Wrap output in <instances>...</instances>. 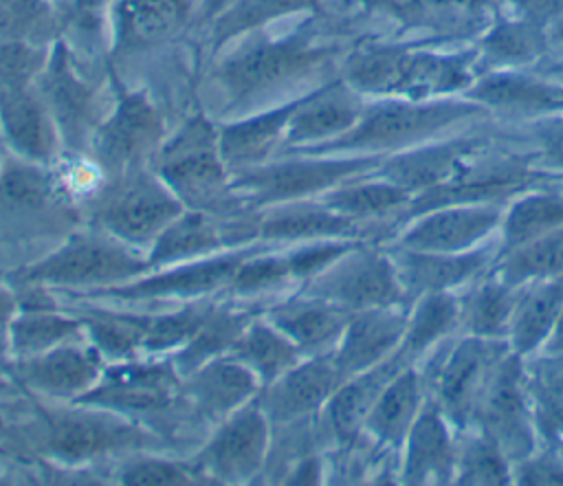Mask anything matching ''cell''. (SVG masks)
Here are the masks:
<instances>
[{"instance_id": "1", "label": "cell", "mask_w": 563, "mask_h": 486, "mask_svg": "<svg viewBox=\"0 0 563 486\" xmlns=\"http://www.w3.org/2000/svg\"><path fill=\"white\" fill-rule=\"evenodd\" d=\"M475 101H418L405 97H385L363 106L350 130L332 141L314 147L297 150V154L341 156V154H389L420 145L453 123L482 114ZM288 154V152H286Z\"/></svg>"}, {"instance_id": "2", "label": "cell", "mask_w": 563, "mask_h": 486, "mask_svg": "<svg viewBox=\"0 0 563 486\" xmlns=\"http://www.w3.org/2000/svg\"><path fill=\"white\" fill-rule=\"evenodd\" d=\"M235 42L233 51L220 59L216 70L231 108L253 106L266 99L273 90H282L306 77L328 57V48L314 44L306 31L271 37L260 29Z\"/></svg>"}, {"instance_id": "3", "label": "cell", "mask_w": 563, "mask_h": 486, "mask_svg": "<svg viewBox=\"0 0 563 486\" xmlns=\"http://www.w3.org/2000/svg\"><path fill=\"white\" fill-rule=\"evenodd\" d=\"M150 167L185 209L220 216L238 205L231 191V172L220 154L218 125L205 114H191L165 139Z\"/></svg>"}, {"instance_id": "4", "label": "cell", "mask_w": 563, "mask_h": 486, "mask_svg": "<svg viewBox=\"0 0 563 486\" xmlns=\"http://www.w3.org/2000/svg\"><path fill=\"white\" fill-rule=\"evenodd\" d=\"M387 156V154H385ZM383 154H279L262 165L231 174V191L238 202L264 209L279 202L319 198L347 180L367 176L385 158Z\"/></svg>"}, {"instance_id": "5", "label": "cell", "mask_w": 563, "mask_h": 486, "mask_svg": "<svg viewBox=\"0 0 563 486\" xmlns=\"http://www.w3.org/2000/svg\"><path fill=\"white\" fill-rule=\"evenodd\" d=\"M147 270L145 253L95 227L92 231L70 235L46 257L22 268L15 279L26 288H42L46 292L84 288V295L125 284Z\"/></svg>"}, {"instance_id": "6", "label": "cell", "mask_w": 563, "mask_h": 486, "mask_svg": "<svg viewBox=\"0 0 563 486\" xmlns=\"http://www.w3.org/2000/svg\"><path fill=\"white\" fill-rule=\"evenodd\" d=\"M185 205L152 167H134L119 174L112 187L97 198L92 220L97 229L145 253Z\"/></svg>"}, {"instance_id": "7", "label": "cell", "mask_w": 563, "mask_h": 486, "mask_svg": "<svg viewBox=\"0 0 563 486\" xmlns=\"http://www.w3.org/2000/svg\"><path fill=\"white\" fill-rule=\"evenodd\" d=\"M299 292L334 303L347 312L402 306L407 295L389 253L354 242L321 273L306 279Z\"/></svg>"}, {"instance_id": "8", "label": "cell", "mask_w": 563, "mask_h": 486, "mask_svg": "<svg viewBox=\"0 0 563 486\" xmlns=\"http://www.w3.org/2000/svg\"><path fill=\"white\" fill-rule=\"evenodd\" d=\"M114 103L97 123L90 139L95 163L112 174H123L156 156L165 141L163 119L145 90H132L114 81Z\"/></svg>"}, {"instance_id": "9", "label": "cell", "mask_w": 563, "mask_h": 486, "mask_svg": "<svg viewBox=\"0 0 563 486\" xmlns=\"http://www.w3.org/2000/svg\"><path fill=\"white\" fill-rule=\"evenodd\" d=\"M44 418L48 427V451L64 462H86L108 453L136 451L154 440L132 416L106 407L66 402L46 409Z\"/></svg>"}, {"instance_id": "10", "label": "cell", "mask_w": 563, "mask_h": 486, "mask_svg": "<svg viewBox=\"0 0 563 486\" xmlns=\"http://www.w3.org/2000/svg\"><path fill=\"white\" fill-rule=\"evenodd\" d=\"M257 246H233L207 257L163 266L139 275L125 284L97 288L84 292L88 299H117V301H196L207 299L218 290H227L240 264L255 253Z\"/></svg>"}, {"instance_id": "11", "label": "cell", "mask_w": 563, "mask_h": 486, "mask_svg": "<svg viewBox=\"0 0 563 486\" xmlns=\"http://www.w3.org/2000/svg\"><path fill=\"white\" fill-rule=\"evenodd\" d=\"M473 427L486 433L515 464L534 453V416L523 356L512 350L497 363L473 416Z\"/></svg>"}, {"instance_id": "12", "label": "cell", "mask_w": 563, "mask_h": 486, "mask_svg": "<svg viewBox=\"0 0 563 486\" xmlns=\"http://www.w3.org/2000/svg\"><path fill=\"white\" fill-rule=\"evenodd\" d=\"M510 352L506 339L462 336L435 365L431 376L433 405L460 429L473 424L477 405L497 363Z\"/></svg>"}, {"instance_id": "13", "label": "cell", "mask_w": 563, "mask_h": 486, "mask_svg": "<svg viewBox=\"0 0 563 486\" xmlns=\"http://www.w3.org/2000/svg\"><path fill=\"white\" fill-rule=\"evenodd\" d=\"M183 387V376L169 358L139 356L106 363L99 380L75 402L106 407L125 416L167 409Z\"/></svg>"}, {"instance_id": "14", "label": "cell", "mask_w": 563, "mask_h": 486, "mask_svg": "<svg viewBox=\"0 0 563 486\" xmlns=\"http://www.w3.org/2000/svg\"><path fill=\"white\" fill-rule=\"evenodd\" d=\"M271 420L257 398L218 422L216 433L196 460V475L216 484H242L255 477L266 460Z\"/></svg>"}, {"instance_id": "15", "label": "cell", "mask_w": 563, "mask_h": 486, "mask_svg": "<svg viewBox=\"0 0 563 486\" xmlns=\"http://www.w3.org/2000/svg\"><path fill=\"white\" fill-rule=\"evenodd\" d=\"M103 367V356L86 336L31 358L9 361L15 383L51 402H75L99 380Z\"/></svg>"}, {"instance_id": "16", "label": "cell", "mask_w": 563, "mask_h": 486, "mask_svg": "<svg viewBox=\"0 0 563 486\" xmlns=\"http://www.w3.org/2000/svg\"><path fill=\"white\" fill-rule=\"evenodd\" d=\"M35 86L53 117L62 145L77 152L90 147L99 123L95 121V90L77 75L70 51L62 40H53Z\"/></svg>"}, {"instance_id": "17", "label": "cell", "mask_w": 563, "mask_h": 486, "mask_svg": "<svg viewBox=\"0 0 563 486\" xmlns=\"http://www.w3.org/2000/svg\"><path fill=\"white\" fill-rule=\"evenodd\" d=\"M343 380L332 352L303 356L273 383L264 385L257 402L271 424H288L321 411Z\"/></svg>"}, {"instance_id": "18", "label": "cell", "mask_w": 563, "mask_h": 486, "mask_svg": "<svg viewBox=\"0 0 563 486\" xmlns=\"http://www.w3.org/2000/svg\"><path fill=\"white\" fill-rule=\"evenodd\" d=\"M363 106V95L352 90L343 79L299 95L288 117L279 154L336 139L354 125Z\"/></svg>"}, {"instance_id": "19", "label": "cell", "mask_w": 563, "mask_h": 486, "mask_svg": "<svg viewBox=\"0 0 563 486\" xmlns=\"http://www.w3.org/2000/svg\"><path fill=\"white\" fill-rule=\"evenodd\" d=\"M504 211L497 202L444 205L424 211L400 238L398 246L413 251L462 253L475 248L501 224Z\"/></svg>"}, {"instance_id": "20", "label": "cell", "mask_w": 563, "mask_h": 486, "mask_svg": "<svg viewBox=\"0 0 563 486\" xmlns=\"http://www.w3.org/2000/svg\"><path fill=\"white\" fill-rule=\"evenodd\" d=\"M0 134L13 156L48 165L59 147V132L35 84L0 86Z\"/></svg>"}, {"instance_id": "21", "label": "cell", "mask_w": 563, "mask_h": 486, "mask_svg": "<svg viewBox=\"0 0 563 486\" xmlns=\"http://www.w3.org/2000/svg\"><path fill=\"white\" fill-rule=\"evenodd\" d=\"M484 145L479 139H451L442 143H420L391 156L376 167V176L402 187L411 196L442 187L468 167V158Z\"/></svg>"}, {"instance_id": "22", "label": "cell", "mask_w": 563, "mask_h": 486, "mask_svg": "<svg viewBox=\"0 0 563 486\" xmlns=\"http://www.w3.org/2000/svg\"><path fill=\"white\" fill-rule=\"evenodd\" d=\"M262 383L231 354H220L183 376L180 394L200 418L222 422L257 398Z\"/></svg>"}, {"instance_id": "23", "label": "cell", "mask_w": 563, "mask_h": 486, "mask_svg": "<svg viewBox=\"0 0 563 486\" xmlns=\"http://www.w3.org/2000/svg\"><path fill=\"white\" fill-rule=\"evenodd\" d=\"M405 330L407 312L402 306L352 312L339 343L332 350V358L343 378L369 369L391 356L400 347Z\"/></svg>"}, {"instance_id": "24", "label": "cell", "mask_w": 563, "mask_h": 486, "mask_svg": "<svg viewBox=\"0 0 563 486\" xmlns=\"http://www.w3.org/2000/svg\"><path fill=\"white\" fill-rule=\"evenodd\" d=\"M407 301H413L429 292H451L453 288L477 277L495 253L490 248H471L462 253H438V251H413L394 248L389 253Z\"/></svg>"}, {"instance_id": "25", "label": "cell", "mask_w": 563, "mask_h": 486, "mask_svg": "<svg viewBox=\"0 0 563 486\" xmlns=\"http://www.w3.org/2000/svg\"><path fill=\"white\" fill-rule=\"evenodd\" d=\"M255 238L273 244H303L314 240H352L361 222L330 209L319 198H301L260 209Z\"/></svg>"}, {"instance_id": "26", "label": "cell", "mask_w": 563, "mask_h": 486, "mask_svg": "<svg viewBox=\"0 0 563 486\" xmlns=\"http://www.w3.org/2000/svg\"><path fill=\"white\" fill-rule=\"evenodd\" d=\"M455 460L457 444L451 422L433 402H427L402 442L400 482L409 486L451 484L455 482Z\"/></svg>"}, {"instance_id": "27", "label": "cell", "mask_w": 563, "mask_h": 486, "mask_svg": "<svg viewBox=\"0 0 563 486\" xmlns=\"http://www.w3.org/2000/svg\"><path fill=\"white\" fill-rule=\"evenodd\" d=\"M352 312L323 299L295 292L271 303L264 317L284 332L303 356L332 352Z\"/></svg>"}, {"instance_id": "28", "label": "cell", "mask_w": 563, "mask_h": 486, "mask_svg": "<svg viewBox=\"0 0 563 486\" xmlns=\"http://www.w3.org/2000/svg\"><path fill=\"white\" fill-rule=\"evenodd\" d=\"M295 101L297 97L262 108L260 112L244 114L218 128L220 154L231 174L262 165L279 154Z\"/></svg>"}, {"instance_id": "29", "label": "cell", "mask_w": 563, "mask_h": 486, "mask_svg": "<svg viewBox=\"0 0 563 486\" xmlns=\"http://www.w3.org/2000/svg\"><path fill=\"white\" fill-rule=\"evenodd\" d=\"M407 365L411 363L402 356L400 350H396L378 365L345 378L334 389V394L323 405V413L330 431L339 442H352L358 435L372 405L376 402L385 385Z\"/></svg>"}, {"instance_id": "30", "label": "cell", "mask_w": 563, "mask_h": 486, "mask_svg": "<svg viewBox=\"0 0 563 486\" xmlns=\"http://www.w3.org/2000/svg\"><path fill=\"white\" fill-rule=\"evenodd\" d=\"M227 248L233 246L227 240V229L216 220L213 213L185 209L156 235V240L145 251V259L147 268L156 270L163 266L207 257Z\"/></svg>"}, {"instance_id": "31", "label": "cell", "mask_w": 563, "mask_h": 486, "mask_svg": "<svg viewBox=\"0 0 563 486\" xmlns=\"http://www.w3.org/2000/svg\"><path fill=\"white\" fill-rule=\"evenodd\" d=\"M42 290V288H40ZM42 290L40 301L20 306L9 325V345L7 358L22 361L35 354H42L51 347H57L66 341L84 339V325L75 312H64Z\"/></svg>"}, {"instance_id": "32", "label": "cell", "mask_w": 563, "mask_h": 486, "mask_svg": "<svg viewBox=\"0 0 563 486\" xmlns=\"http://www.w3.org/2000/svg\"><path fill=\"white\" fill-rule=\"evenodd\" d=\"M424 380L413 365L402 367L372 405L363 429L389 449H402V442L422 409Z\"/></svg>"}, {"instance_id": "33", "label": "cell", "mask_w": 563, "mask_h": 486, "mask_svg": "<svg viewBox=\"0 0 563 486\" xmlns=\"http://www.w3.org/2000/svg\"><path fill=\"white\" fill-rule=\"evenodd\" d=\"M563 310V273L526 284L512 312L508 345L515 354L526 356L545 343Z\"/></svg>"}, {"instance_id": "34", "label": "cell", "mask_w": 563, "mask_h": 486, "mask_svg": "<svg viewBox=\"0 0 563 486\" xmlns=\"http://www.w3.org/2000/svg\"><path fill=\"white\" fill-rule=\"evenodd\" d=\"M187 0H112V37L117 48L154 46L176 33Z\"/></svg>"}, {"instance_id": "35", "label": "cell", "mask_w": 563, "mask_h": 486, "mask_svg": "<svg viewBox=\"0 0 563 486\" xmlns=\"http://www.w3.org/2000/svg\"><path fill=\"white\" fill-rule=\"evenodd\" d=\"M411 51L396 44H363L343 64V81L358 95L398 97Z\"/></svg>"}, {"instance_id": "36", "label": "cell", "mask_w": 563, "mask_h": 486, "mask_svg": "<svg viewBox=\"0 0 563 486\" xmlns=\"http://www.w3.org/2000/svg\"><path fill=\"white\" fill-rule=\"evenodd\" d=\"M227 354L249 367L257 376L262 387L273 383L277 376H282L286 369L303 358L295 343L284 332H279L266 317L251 319Z\"/></svg>"}, {"instance_id": "37", "label": "cell", "mask_w": 563, "mask_h": 486, "mask_svg": "<svg viewBox=\"0 0 563 486\" xmlns=\"http://www.w3.org/2000/svg\"><path fill=\"white\" fill-rule=\"evenodd\" d=\"M473 53L411 51L407 75L398 97L429 101L438 95L455 92L473 84Z\"/></svg>"}, {"instance_id": "38", "label": "cell", "mask_w": 563, "mask_h": 486, "mask_svg": "<svg viewBox=\"0 0 563 486\" xmlns=\"http://www.w3.org/2000/svg\"><path fill=\"white\" fill-rule=\"evenodd\" d=\"M73 312L84 325V336L99 350L106 363L143 356L145 314L114 312L103 308H81Z\"/></svg>"}, {"instance_id": "39", "label": "cell", "mask_w": 563, "mask_h": 486, "mask_svg": "<svg viewBox=\"0 0 563 486\" xmlns=\"http://www.w3.org/2000/svg\"><path fill=\"white\" fill-rule=\"evenodd\" d=\"M411 198L413 196L409 191L376 176L374 172L336 185L334 189L319 196V200L325 202L330 209L356 222L387 216L391 211H398L400 207H409Z\"/></svg>"}, {"instance_id": "40", "label": "cell", "mask_w": 563, "mask_h": 486, "mask_svg": "<svg viewBox=\"0 0 563 486\" xmlns=\"http://www.w3.org/2000/svg\"><path fill=\"white\" fill-rule=\"evenodd\" d=\"M466 99L479 106L512 110H563V88L521 77L517 73H493L477 79Z\"/></svg>"}, {"instance_id": "41", "label": "cell", "mask_w": 563, "mask_h": 486, "mask_svg": "<svg viewBox=\"0 0 563 486\" xmlns=\"http://www.w3.org/2000/svg\"><path fill=\"white\" fill-rule=\"evenodd\" d=\"M521 288L523 286H508L495 275L479 281L462 303L460 325L464 332L482 339H508Z\"/></svg>"}, {"instance_id": "42", "label": "cell", "mask_w": 563, "mask_h": 486, "mask_svg": "<svg viewBox=\"0 0 563 486\" xmlns=\"http://www.w3.org/2000/svg\"><path fill=\"white\" fill-rule=\"evenodd\" d=\"M317 7L319 0H233L211 20L213 51H220L253 31L266 29L271 22L312 11Z\"/></svg>"}, {"instance_id": "43", "label": "cell", "mask_w": 563, "mask_h": 486, "mask_svg": "<svg viewBox=\"0 0 563 486\" xmlns=\"http://www.w3.org/2000/svg\"><path fill=\"white\" fill-rule=\"evenodd\" d=\"M462 303L451 292H429L413 299L407 312V330L400 343L402 356L413 361L460 325Z\"/></svg>"}, {"instance_id": "44", "label": "cell", "mask_w": 563, "mask_h": 486, "mask_svg": "<svg viewBox=\"0 0 563 486\" xmlns=\"http://www.w3.org/2000/svg\"><path fill=\"white\" fill-rule=\"evenodd\" d=\"M501 244L495 257L563 227V194L528 191L501 218Z\"/></svg>"}, {"instance_id": "45", "label": "cell", "mask_w": 563, "mask_h": 486, "mask_svg": "<svg viewBox=\"0 0 563 486\" xmlns=\"http://www.w3.org/2000/svg\"><path fill=\"white\" fill-rule=\"evenodd\" d=\"M495 275L508 286H526L563 273V227L548 231L499 257H495Z\"/></svg>"}, {"instance_id": "46", "label": "cell", "mask_w": 563, "mask_h": 486, "mask_svg": "<svg viewBox=\"0 0 563 486\" xmlns=\"http://www.w3.org/2000/svg\"><path fill=\"white\" fill-rule=\"evenodd\" d=\"M249 321L251 319L242 312L213 306V310L209 312L200 330L189 339L187 345H183L176 354H172L169 361L174 363L178 374L185 376L198 365H202L205 361L227 354Z\"/></svg>"}, {"instance_id": "47", "label": "cell", "mask_w": 563, "mask_h": 486, "mask_svg": "<svg viewBox=\"0 0 563 486\" xmlns=\"http://www.w3.org/2000/svg\"><path fill=\"white\" fill-rule=\"evenodd\" d=\"M479 51L495 66H521L545 51V31L528 18L506 20L482 37Z\"/></svg>"}, {"instance_id": "48", "label": "cell", "mask_w": 563, "mask_h": 486, "mask_svg": "<svg viewBox=\"0 0 563 486\" xmlns=\"http://www.w3.org/2000/svg\"><path fill=\"white\" fill-rule=\"evenodd\" d=\"M526 380L534 427L548 438H563V356H543Z\"/></svg>"}, {"instance_id": "49", "label": "cell", "mask_w": 563, "mask_h": 486, "mask_svg": "<svg viewBox=\"0 0 563 486\" xmlns=\"http://www.w3.org/2000/svg\"><path fill=\"white\" fill-rule=\"evenodd\" d=\"M512 482V462L482 431L457 446L455 484L462 486H504Z\"/></svg>"}, {"instance_id": "50", "label": "cell", "mask_w": 563, "mask_h": 486, "mask_svg": "<svg viewBox=\"0 0 563 486\" xmlns=\"http://www.w3.org/2000/svg\"><path fill=\"white\" fill-rule=\"evenodd\" d=\"M57 11L48 0H0V42L55 40Z\"/></svg>"}, {"instance_id": "51", "label": "cell", "mask_w": 563, "mask_h": 486, "mask_svg": "<svg viewBox=\"0 0 563 486\" xmlns=\"http://www.w3.org/2000/svg\"><path fill=\"white\" fill-rule=\"evenodd\" d=\"M290 281H295V277L286 251L266 253L264 248H257L240 264L227 290L235 297H253L279 290Z\"/></svg>"}, {"instance_id": "52", "label": "cell", "mask_w": 563, "mask_h": 486, "mask_svg": "<svg viewBox=\"0 0 563 486\" xmlns=\"http://www.w3.org/2000/svg\"><path fill=\"white\" fill-rule=\"evenodd\" d=\"M191 477H196V473L183 468L172 460H163L154 455L134 457L119 473L121 484H134V486H183V484H191L194 482Z\"/></svg>"}, {"instance_id": "53", "label": "cell", "mask_w": 563, "mask_h": 486, "mask_svg": "<svg viewBox=\"0 0 563 486\" xmlns=\"http://www.w3.org/2000/svg\"><path fill=\"white\" fill-rule=\"evenodd\" d=\"M512 466V482L517 484L563 486V462L552 449L543 453H530Z\"/></svg>"}, {"instance_id": "54", "label": "cell", "mask_w": 563, "mask_h": 486, "mask_svg": "<svg viewBox=\"0 0 563 486\" xmlns=\"http://www.w3.org/2000/svg\"><path fill=\"white\" fill-rule=\"evenodd\" d=\"M523 18L537 22V24H545V22H559L563 20V0H512Z\"/></svg>"}, {"instance_id": "55", "label": "cell", "mask_w": 563, "mask_h": 486, "mask_svg": "<svg viewBox=\"0 0 563 486\" xmlns=\"http://www.w3.org/2000/svg\"><path fill=\"white\" fill-rule=\"evenodd\" d=\"M539 139L543 143V154L550 165L563 169V119H552L541 123Z\"/></svg>"}, {"instance_id": "56", "label": "cell", "mask_w": 563, "mask_h": 486, "mask_svg": "<svg viewBox=\"0 0 563 486\" xmlns=\"http://www.w3.org/2000/svg\"><path fill=\"white\" fill-rule=\"evenodd\" d=\"M18 312V297L0 286V358H7V345H9V325Z\"/></svg>"}, {"instance_id": "57", "label": "cell", "mask_w": 563, "mask_h": 486, "mask_svg": "<svg viewBox=\"0 0 563 486\" xmlns=\"http://www.w3.org/2000/svg\"><path fill=\"white\" fill-rule=\"evenodd\" d=\"M541 352H543V356H563V310H561L550 336L541 345Z\"/></svg>"}, {"instance_id": "58", "label": "cell", "mask_w": 563, "mask_h": 486, "mask_svg": "<svg viewBox=\"0 0 563 486\" xmlns=\"http://www.w3.org/2000/svg\"><path fill=\"white\" fill-rule=\"evenodd\" d=\"M420 7L424 9H460V11H468V9H479L486 0H416Z\"/></svg>"}, {"instance_id": "59", "label": "cell", "mask_w": 563, "mask_h": 486, "mask_svg": "<svg viewBox=\"0 0 563 486\" xmlns=\"http://www.w3.org/2000/svg\"><path fill=\"white\" fill-rule=\"evenodd\" d=\"M319 477V468H317V460H303L301 466L292 473V477L288 479L290 484H314Z\"/></svg>"}, {"instance_id": "60", "label": "cell", "mask_w": 563, "mask_h": 486, "mask_svg": "<svg viewBox=\"0 0 563 486\" xmlns=\"http://www.w3.org/2000/svg\"><path fill=\"white\" fill-rule=\"evenodd\" d=\"M233 0H205L202 2V15L211 22L220 11H224Z\"/></svg>"}, {"instance_id": "61", "label": "cell", "mask_w": 563, "mask_h": 486, "mask_svg": "<svg viewBox=\"0 0 563 486\" xmlns=\"http://www.w3.org/2000/svg\"><path fill=\"white\" fill-rule=\"evenodd\" d=\"M9 372V365L7 367H0V398L2 396H7V394H11V389H13V376L11 374H7Z\"/></svg>"}, {"instance_id": "62", "label": "cell", "mask_w": 563, "mask_h": 486, "mask_svg": "<svg viewBox=\"0 0 563 486\" xmlns=\"http://www.w3.org/2000/svg\"><path fill=\"white\" fill-rule=\"evenodd\" d=\"M48 2H53V4H68L73 9H88L97 0H48Z\"/></svg>"}, {"instance_id": "63", "label": "cell", "mask_w": 563, "mask_h": 486, "mask_svg": "<svg viewBox=\"0 0 563 486\" xmlns=\"http://www.w3.org/2000/svg\"><path fill=\"white\" fill-rule=\"evenodd\" d=\"M550 33H552V37H556L559 42H563V20L554 22V24H552V29H550Z\"/></svg>"}]
</instances>
